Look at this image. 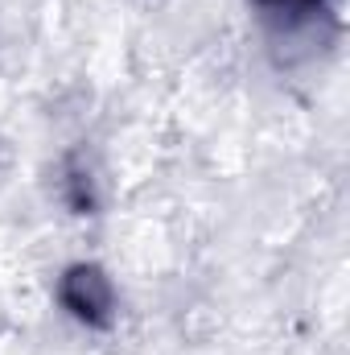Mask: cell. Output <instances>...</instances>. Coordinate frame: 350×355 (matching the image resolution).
<instances>
[{"instance_id":"6da1fadb","label":"cell","mask_w":350,"mask_h":355,"mask_svg":"<svg viewBox=\"0 0 350 355\" xmlns=\"http://www.w3.org/2000/svg\"><path fill=\"white\" fill-rule=\"evenodd\" d=\"M62 302L79 314V318H87V322H107V310H111V285H107V277L99 272V268H71L66 272V281H62Z\"/></svg>"}]
</instances>
